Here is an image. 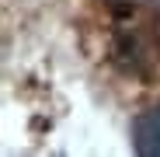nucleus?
I'll list each match as a JSON object with an SVG mask.
<instances>
[{"mask_svg":"<svg viewBox=\"0 0 160 157\" xmlns=\"http://www.w3.org/2000/svg\"><path fill=\"white\" fill-rule=\"evenodd\" d=\"M132 147L139 157H160V105L132 119Z\"/></svg>","mask_w":160,"mask_h":157,"instance_id":"nucleus-1","label":"nucleus"}]
</instances>
